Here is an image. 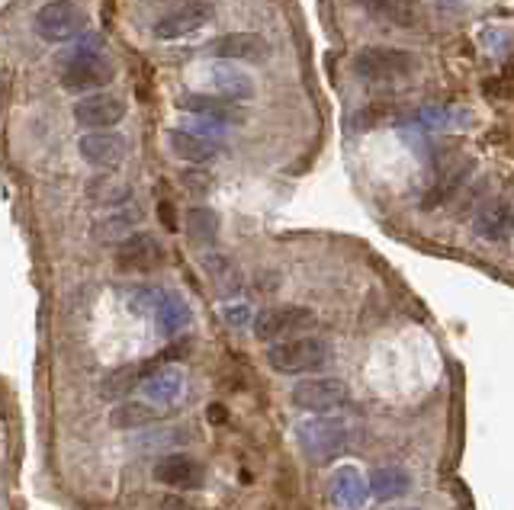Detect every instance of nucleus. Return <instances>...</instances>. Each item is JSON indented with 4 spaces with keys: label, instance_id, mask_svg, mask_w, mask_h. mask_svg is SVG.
Wrapping results in <instances>:
<instances>
[{
    "label": "nucleus",
    "instance_id": "f257e3e1",
    "mask_svg": "<svg viewBox=\"0 0 514 510\" xmlns=\"http://www.w3.org/2000/svg\"><path fill=\"white\" fill-rule=\"evenodd\" d=\"M331 363V344L322 337H286L267 347V366L280 376L319 373Z\"/></svg>",
    "mask_w": 514,
    "mask_h": 510
},
{
    "label": "nucleus",
    "instance_id": "f03ea898",
    "mask_svg": "<svg viewBox=\"0 0 514 510\" xmlns=\"http://www.w3.org/2000/svg\"><path fill=\"white\" fill-rule=\"evenodd\" d=\"M418 68L412 52L389 49V45H367L354 55V74L367 77V81H399Z\"/></svg>",
    "mask_w": 514,
    "mask_h": 510
},
{
    "label": "nucleus",
    "instance_id": "7ed1b4c3",
    "mask_svg": "<svg viewBox=\"0 0 514 510\" xmlns=\"http://www.w3.org/2000/svg\"><path fill=\"white\" fill-rule=\"evenodd\" d=\"M33 26H36L39 39L52 42V45H62V42H71L84 33L87 13L74 4V0H49L45 7H39V13L33 17Z\"/></svg>",
    "mask_w": 514,
    "mask_h": 510
},
{
    "label": "nucleus",
    "instance_id": "20e7f679",
    "mask_svg": "<svg viewBox=\"0 0 514 510\" xmlns=\"http://www.w3.org/2000/svg\"><path fill=\"white\" fill-rule=\"evenodd\" d=\"M116 68L107 55H78V58H65L62 65V87L68 94H94V90H103L107 84H113Z\"/></svg>",
    "mask_w": 514,
    "mask_h": 510
},
{
    "label": "nucleus",
    "instance_id": "39448f33",
    "mask_svg": "<svg viewBox=\"0 0 514 510\" xmlns=\"http://www.w3.org/2000/svg\"><path fill=\"white\" fill-rule=\"evenodd\" d=\"M347 382L338 376H309L293 385L290 401L293 408L299 411H309V414H325V411H335L347 401Z\"/></svg>",
    "mask_w": 514,
    "mask_h": 510
},
{
    "label": "nucleus",
    "instance_id": "423d86ee",
    "mask_svg": "<svg viewBox=\"0 0 514 510\" xmlns=\"http://www.w3.org/2000/svg\"><path fill=\"white\" fill-rule=\"evenodd\" d=\"M315 324V312L306 305H274V308H264L261 315L254 318V337L257 340H286V337H296L302 331H309Z\"/></svg>",
    "mask_w": 514,
    "mask_h": 510
},
{
    "label": "nucleus",
    "instance_id": "0eeeda50",
    "mask_svg": "<svg viewBox=\"0 0 514 510\" xmlns=\"http://www.w3.org/2000/svg\"><path fill=\"white\" fill-rule=\"evenodd\" d=\"M216 17V7L213 0H187L184 7H177L171 13L158 17V23L151 26V36L161 39V42H177L184 36L200 33L203 26H209Z\"/></svg>",
    "mask_w": 514,
    "mask_h": 510
},
{
    "label": "nucleus",
    "instance_id": "6e6552de",
    "mask_svg": "<svg viewBox=\"0 0 514 510\" xmlns=\"http://www.w3.org/2000/svg\"><path fill=\"white\" fill-rule=\"evenodd\" d=\"M113 260L119 273H151L164 264V244L151 231H129L119 238Z\"/></svg>",
    "mask_w": 514,
    "mask_h": 510
},
{
    "label": "nucleus",
    "instance_id": "1a4fd4ad",
    "mask_svg": "<svg viewBox=\"0 0 514 510\" xmlns=\"http://www.w3.org/2000/svg\"><path fill=\"white\" fill-rule=\"evenodd\" d=\"M177 106L184 113L203 119V122H213V126H245L248 122V110L245 103L229 100V97H219V94H206V90H196V94H184L177 100Z\"/></svg>",
    "mask_w": 514,
    "mask_h": 510
},
{
    "label": "nucleus",
    "instance_id": "9d476101",
    "mask_svg": "<svg viewBox=\"0 0 514 510\" xmlns=\"http://www.w3.org/2000/svg\"><path fill=\"white\" fill-rule=\"evenodd\" d=\"M299 443H302V453H306L315 466H325L331 456L347 446V427L341 421H309L299 427Z\"/></svg>",
    "mask_w": 514,
    "mask_h": 510
},
{
    "label": "nucleus",
    "instance_id": "9b49d317",
    "mask_svg": "<svg viewBox=\"0 0 514 510\" xmlns=\"http://www.w3.org/2000/svg\"><path fill=\"white\" fill-rule=\"evenodd\" d=\"M74 122L81 129L94 132V129H113L126 119V100L116 94H87L74 103Z\"/></svg>",
    "mask_w": 514,
    "mask_h": 510
},
{
    "label": "nucleus",
    "instance_id": "f8f14e48",
    "mask_svg": "<svg viewBox=\"0 0 514 510\" xmlns=\"http://www.w3.org/2000/svg\"><path fill=\"white\" fill-rule=\"evenodd\" d=\"M78 154L90 164V167H100V170H116L119 164L126 161V138L116 135L110 129H94L81 135L78 142Z\"/></svg>",
    "mask_w": 514,
    "mask_h": 510
},
{
    "label": "nucleus",
    "instance_id": "ddd939ff",
    "mask_svg": "<svg viewBox=\"0 0 514 510\" xmlns=\"http://www.w3.org/2000/svg\"><path fill=\"white\" fill-rule=\"evenodd\" d=\"M155 482L164 485V488H177V491H196L203 488L206 482V469L196 462L193 456H184V453H168L155 462Z\"/></svg>",
    "mask_w": 514,
    "mask_h": 510
},
{
    "label": "nucleus",
    "instance_id": "4468645a",
    "mask_svg": "<svg viewBox=\"0 0 514 510\" xmlns=\"http://www.w3.org/2000/svg\"><path fill=\"white\" fill-rule=\"evenodd\" d=\"M203 52L216 61H261L270 55V42L261 33H225L209 39Z\"/></svg>",
    "mask_w": 514,
    "mask_h": 510
},
{
    "label": "nucleus",
    "instance_id": "2eb2a0df",
    "mask_svg": "<svg viewBox=\"0 0 514 510\" xmlns=\"http://www.w3.org/2000/svg\"><path fill=\"white\" fill-rule=\"evenodd\" d=\"M206 84L216 90L219 97H229V100H238V103H248L254 100L257 94V84L248 71L235 68V61H219L206 71Z\"/></svg>",
    "mask_w": 514,
    "mask_h": 510
},
{
    "label": "nucleus",
    "instance_id": "dca6fc26",
    "mask_svg": "<svg viewBox=\"0 0 514 510\" xmlns=\"http://www.w3.org/2000/svg\"><path fill=\"white\" fill-rule=\"evenodd\" d=\"M168 142H171L174 158L187 161V164H213L222 154V145L216 142V138L190 132V129H174L168 135Z\"/></svg>",
    "mask_w": 514,
    "mask_h": 510
},
{
    "label": "nucleus",
    "instance_id": "f3484780",
    "mask_svg": "<svg viewBox=\"0 0 514 510\" xmlns=\"http://www.w3.org/2000/svg\"><path fill=\"white\" fill-rule=\"evenodd\" d=\"M511 231V203L508 199H495L476 219V235L482 241H505Z\"/></svg>",
    "mask_w": 514,
    "mask_h": 510
},
{
    "label": "nucleus",
    "instance_id": "a211bd4d",
    "mask_svg": "<svg viewBox=\"0 0 514 510\" xmlns=\"http://www.w3.org/2000/svg\"><path fill=\"white\" fill-rule=\"evenodd\" d=\"M161 421V411L148 401H119V405L110 411V424L116 430H139Z\"/></svg>",
    "mask_w": 514,
    "mask_h": 510
},
{
    "label": "nucleus",
    "instance_id": "6ab92c4d",
    "mask_svg": "<svg viewBox=\"0 0 514 510\" xmlns=\"http://www.w3.org/2000/svg\"><path fill=\"white\" fill-rule=\"evenodd\" d=\"M184 228H187L190 241L200 244V247H213L219 241V215L206 206L190 209L187 219H184Z\"/></svg>",
    "mask_w": 514,
    "mask_h": 510
},
{
    "label": "nucleus",
    "instance_id": "aec40b11",
    "mask_svg": "<svg viewBox=\"0 0 514 510\" xmlns=\"http://www.w3.org/2000/svg\"><path fill=\"white\" fill-rule=\"evenodd\" d=\"M139 219H142V212H139V209H116V212H110V215H103L100 222H94V238H97V241L126 238Z\"/></svg>",
    "mask_w": 514,
    "mask_h": 510
},
{
    "label": "nucleus",
    "instance_id": "412c9836",
    "mask_svg": "<svg viewBox=\"0 0 514 510\" xmlns=\"http://www.w3.org/2000/svg\"><path fill=\"white\" fill-rule=\"evenodd\" d=\"M139 382H142V366H119V369H113L110 376H103V382H100V398L119 401V398L132 395V389Z\"/></svg>",
    "mask_w": 514,
    "mask_h": 510
},
{
    "label": "nucleus",
    "instance_id": "4be33fe9",
    "mask_svg": "<svg viewBox=\"0 0 514 510\" xmlns=\"http://www.w3.org/2000/svg\"><path fill=\"white\" fill-rule=\"evenodd\" d=\"M360 7H364L367 13H373V17L380 20H389L396 26H415V13L408 4H402V0H357Z\"/></svg>",
    "mask_w": 514,
    "mask_h": 510
},
{
    "label": "nucleus",
    "instance_id": "5701e85b",
    "mask_svg": "<svg viewBox=\"0 0 514 510\" xmlns=\"http://www.w3.org/2000/svg\"><path fill=\"white\" fill-rule=\"evenodd\" d=\"M90 199L103 206H123L132 199V187L123 180H113V177H100L97 183H90Z\"/></svg>",
    "mask_w": 514,
    "mask_h": 510
},
{
    "label": "nucleus",
    "instance_id": "b1692460",
    "mask_svg": "<svg viewBox=\"0 0 514 510\" xmlns=\"http://www.w3.org/2000/svg\"><path fill=\"white\" fill-rule=\"evenodd\" d=\"M142 382H145V392L151 398H158V401H174L177 392H180V376L174 373V369H161L158 366L155 373L145 376Z\"/></svg>",
    "mask_w": 514,
    "mask_h": 510
},
{
    "label": "nucleus",
    "instance_id": "393cba45",
    "mask_svg": "<svg viewBox=\"0 0 514 510\" xmlns=\"http://www.w3.org/2000/svg\"><path fill=\"white\" fill-rule=\"evenodd\" d=\"M373 491L380 501L402 498V494L408 491V475L402 469H380L373 475Z\"/></svg>",
    "mask_w": 514,
    "mask_h": 510
},
{
    "label": "nucleus",
    "instance_id": "a878e982",
    "mask_svg": "<svg viewBox=\"0 0 514 510\" xmlns=\"http://www.w3.org/2000/svg\"><path fill=\"white\" fill-rule=\"evenodd\" d=\"M155 312H158V321H161V328L168 331V334H171V331H177V328H184V321L190 318L187 305L180 302L177 296H164V299H158Z\"/></svg>",
    "mask_w": 514,
    "mask_h": 510
},
{
    "label": "nucleus",
    "instance_id": "bb28decb",
    "mask_svg": "<svg viewBox=\"0 0 514 510\" xmlns=\"http://www.w3.org/2000/svg\"><path fill=\"white\" fill-rule=\"evenodd\" d=\"M203 267H206V273L213 276V280H216L225 292L238 289V270L232 267V260H229V257H222V254H206V257H203Z\"/></svg>",
    "mask_w": 514,
    "mask_h": 510
}]
</instances>
